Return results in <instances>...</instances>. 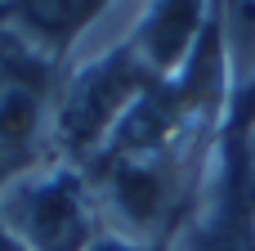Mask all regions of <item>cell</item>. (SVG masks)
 <instances>
[{
	"mask_svg": "<svg viewBox=\"0 0 255 251\" xmlns=\"http://www.w3.org/2000/svg\"><path fill=\"white\" fill-rule=\"evenodd\" d=\"M85 251H148V247H139V243H121V238H108V243H94V247H85Z\"/></svg>",
	"mask_w": 255,
	"mask_h": 251,
	"instance_id": "obj_6",
	"label": "cell"
},
{
	"mask_svg": "<svg viewBox=\"0 0 255 251\" xmlns=\"http://www.w3.org/2000/svg\"><path fill=\"white\" fill-rule=\"evenodd\" d=\"M4 220L27 251H85L90 243V207L67 175L22 180L4 202Z\"/></svg>",
	"mask_w": 255,
	"mask_h": 251,
	"instance_id": "obj_2",
	"label": "cell"
},
{
	"mask_svg": "<svg viewBox=\"0 0 255 251\" xmlns=\"http://www.w3.org/2000/svg\"><path fill=\"white\" fill-rule=\"evenodd\" d=\"M229 45L238 54V63L255 72V0H229Z\"/></svg>",
	"mask_w": 255,
	"mask_h": 251,
	"instance_id": "obj_5",
	"label": "cell"
},
{
	"mask_svg": "<svg viewBox=\"0 0 255 251\" xmlns=\"http://www.w3.org/2000/svg\"><path fill=\"white\" fill-rule=\"evenodd\" d=\"M103 4L108 0H22V22L40 40L58 45V40H72Z\"/></svg>",
	"mask_w": 255,
	"mask_h": 251,
	"instance_id": "obj_4",
	"label": "cell"
},
{
	"mask_svg": "<svg viewBox=\"0 0 255 251\" xmlns=\"http://www.w3.org/2000/svg\"><path fill=\"white\" fill-rule=\"evenodd\" d=\"M143 99V58L130 49H117L112 58L94 63L63 99L58 112V139L72 153L94 148L103 135H117V126L130 117V108Z\"/></svg>",
	"mask_w": 255,
	"mask_h": 251,
	"instance_id": "obj_1",
	"label": "cell"
},
{
	"mask_svg": "<svg viewBox=\"0 0 255 251\" xmlns=\"http://www.w3.org/2000/svg\"><path fill=\"white\" fill-rule=\"evenodd\" d=\"M197 13H202V0H157L152 18L139 31L134 54L148 67H170L175 58H184V45L197 31Z\"/></svg>",
	"mask_w": 255,
	"mask_h": 251,
	"instance_id": "obj_3",
	"label": "cell"
}]
</instances>
